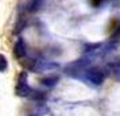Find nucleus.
Segmentation results:
<instances>
[{
  "instance_id": "1",
  "label": "nucleus",
  "mask_w": 120,
  "mask_h": 116,
  "mask_svg": "<svg viewBox=\"0 0 120 116\" xmlns=\"http://www.w3.org/2000/svg\"><path fill=\"white\" fill-rule=\"evenodd\" d=\"M30 93H33L31 88L28 86L27 84V74L23 72L19 78H18V84H16V94L18 96H28Z\"/></svg>"
},
{
  "instance_id": "2",
  "label": "nucleus",
  "mask_w": 120,
  "mask_h": 116,
  "mask_svg": "<svg viewBox=\"0 0 120 116\" xmlns=\"http://www.w3.org/2000/svg\"><path fill=\"white\" fill-rule=\"evenodd\" d=\"M85 76H86V80L89 82H92L93 85H101L104 82V73L100 70V69H96V67H92V69H88L86 73H85Z\"/></svg>"
},
{
  "instance_id": "3",
  "label": "nucleus",
  "mask_w": 120,
  "mask_h": 116,
  "mask_svg": "<svg viewBox=\"0 0 120 116\" xmlns=\"http://www.w3.org/2000/svg\"><path fill=\"white\" fill-rule=\"evenodd\" d=\"M58 64L55 62H50V61H41L39 64L35 62V66H34L33 70H37V72H50V70H54V69H58Z\"/></svg>"
},
{
  "instance_id": "4",
  "label": "nucleus",
  "mask_w": 120,
  "mask_h": 116,
  "mask_svg": "<svg viewBox=\"0 0 120 116\" xmlns=\"http://www.w3.org/2000/svg\"><path fill=\"white\" fill-rule=\"evenodd\" d=\"M14 54L16 58H23L26 55V43L22 38H19L15 43V47H14Z\"/></svg>"
},
{
  "instance_id": "5",
  "label": "nucleus",
  "mask_w": 120,
  "mask_h": 116,
  "mask_svg": "<svg viewBox=\"0 0 120 116\" xmlns=\"http://www.w3.org/2000/svg\"><path fill=\"white\" fill-rule=\"evenodd\" d=\"M58 82V76H47V77L42 78V84L46 86H53Z\"/></svg>"
},
{
  "instance_id": "6",
  "label": "nucleus",
  "mask_w": 120,
  "mask_h": 116,
  "mask_svg": "<svg viewBox=\"0 0 120 116\" xmlns=\"http://www.w3.org/2000/svg\"><path fill=\"white\" fill-rule=\"evenodd\" d=\"M8 66V62H7V58L3 54H0V72H4Z\"/></svg>"
},
{
  "instance_id": "7",
  "label": "nucleus",
  "mask_w": 120,
  "mask_h": 116,
  "mask_svg": "<svg viewBox=\"0 0 120 116\" xmlns=\"http://www.w3.org/2000/svg\"><path fill=\"white\" fill-rule=\"evenodd\" d=\"M113 74L115 77L120 81V66H113Z\"/></svg>"
},
{
  "instance_id": "8",
  "label": "nucleus",
  "mask_w": 120,
  "mask_h": 116,
  "mask_svg": "<svg viewBox=\"0 0 120 116\" xmlns=\"http://www.w3.org/2000/svg\"><path fill=\"white\" fill-rule=\"evenodd\" d=\"M30 116H37V115H30Z\"/></svg>"
}]
</instances>
